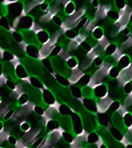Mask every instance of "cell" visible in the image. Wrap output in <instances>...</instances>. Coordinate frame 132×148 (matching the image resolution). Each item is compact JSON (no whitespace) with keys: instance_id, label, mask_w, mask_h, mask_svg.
<instances>
[{"instance_id":"37","label":"cell","mask_w":132,"mask_h":148,"mask_svg":"<svg viewBox=\"0 0 132 148\" xmlns=\"http://www.w3.org/2000/svg\"><path fill=\"white\" fill-rule=\"evenodd\" d=\"M116 51V46L114 44L109 45V46L107 47V49H105V51H107V54H112Z\"/></svg>"},{"instance_id":"25","label":"cell","mask_w":132,"mask_h":148,"mask_svg":"<svg viewBox=\"0 0 132 148\" xmlns=\"http://www.w3.org/2000/svg\"><path fill=\"white\" fill-rule=\"evenodd\" d=\"M91 76L88 75V74H85V75H82V77L80 78V80L78 81L79 85L82 86V87H85V86H88L89 82H90Z\"/></svg>"},{"instance_id":"45","label":"cell","mask_w":132,"mask_h":148,"mask_svg":"<svg viewBox=\"0 0 132 148\" xmlns=\"http://www.w3.org/2000/svg\"><path fill=\"white\" fill-rule=\"evenodd\" d=\"M52 20H53V23L55 24V25H57V26H61L62 25V21H61V19L58 17V16H54Z\"/></svg>"},{"instance_id":"31","label":"cell","mask_w":132,"mask_h":148,"mask_svg":"<svg viewBox=\"0 0 132 148\" xmlns=\"http://www.w3.org/2000/svg\"><path fill=\"white\" fill-rule=\"evenodd\" d=\"M103 35H104V33H103V30L101 28H95L93 31V36L94 38H95L96 40H101L103 38Z\"/></svg>"},{"instance_id":"58","label":"cell","mask_w":132,"mask_h":148,"mask_svg":"<svg viewBox=\"0 0 132 148\" xmlns=\"http://www.w3.org/2000/svg\"><path fill=\"white\" fill-rule=\"evenodd\" d=\"M49 1H50V0H49Z\"/></svg>"},{"instance_id":"44","label":"cell","mask_w":132,"mask_h":148,"mask_svg":"<svg viewBox=\"0 0 132 148\" xmlns=\"http://www.w3.org/2000/svg\"><path fill=\"white\" fill-rule=\"evenodd\" d=\"M116 5L117 8L122 9L125 6V1H124V0H116Z\"/></svg>"},{"instance_id":"55","label":"cell","mask_w":132,"mask_h":148,"mask_svg":"<svg viewBox=\"0 0 132 148\" xmlns=\"http://www.w3.org/2000/svg\"><path fill=\"white\" fill-rule=\"evenodd\" d=\"M4 2V0H0V4H2Z\"/></svg>"},{"instance_id":"33","label":"cell","mask_w":132,"mask_h":148,"mask_svg":"<svg viewBox=\"0 0 132 148\" xmlns=\"http://www.w3.org/2000/svg\"><path fill=\"white\" fill-rule=\"evenodd\" d=\"M42 65H44V67L47 69L49 72H52L53 71V68H52V64H51V61L47 60V59H44V61H42Z\"/></svg>"},{"instance_id":"46","label":"cell","mask_w":132,"mask_h":148,"mask_svg":"<svg viewBox=\"0 0 132 148\" xmlns=\"http://www.w3.org/2000/svg\"><path fill=\"white\" fill-rule=\"evenodd\" d=\"M86 22H87V18H85V17L82 18V19H81V20L78 22V24H77V28H78V29H80L81 27H83V26L86 24Z\"/></svg>"},{"instance_id":"19","label":"cell","mask_w":132,"mask_h":148,"mask_svg":"<svg viewBox=\"0 0 132 148\" xmlns=\"http://www.w3.org/2000/svg\"><path fill=\"white\" fill-rule=\"evenodd\" d=\"M74 11H75V3H74V2L69 1L68 3L65 4V7H64V12H65V14L70 16L74 13Z\"/></svg>"},{"instance_id":"29","label":"cell","mask_w":132,"mask_h":148,"mask_svg":"<svg viewBox=\"0 0 132 148\" xmlns=\"http://www.w3.org/2000/svg\"><path fill=\"white\" fill-rule=\"evenodd\" d=\"M14 57H15V56H14V54L12 53L11 51H4V52H3V57H2V60L5 61V62H7V61H12V60H13Z\"/></svg>"},{"instance_id":"27","label":"cell","mask_w":132,"mask_h":148,"mask_svg":"<svg viewBox=\"0 0 132 148\" xmlns=\"http://www.w3.org/2000/svg\"><path fill=\"white\" fill-rule=\"evenodd\" d=\"M62 137H63L64 141L66 143H69V144L72 143V141H73V139H74L73 134L68 132V131H63V132H62Z\"/></svg>"},{"instance_id":"39","label":"cell","mask_w":132,"mask_h":148,"mask_svg":"<svg viewBox=\"0 0 132 148\" xmlns=\"http://www.w3.org/2000/svg\"><path fill=\"white\" fill-rule=\"evenodd\" d=\"M60 51H61V47L60 46H55L53 49H52L51 52H50V56H51L52 57L57 56L59 54V52H60Z\"/></svg>"},{"instance_id":"35","label":"cell","mask_w":132,"mask_h":148,"mask_svg":"<svg viewBox=\"0 0 132 148\" xmlns=\"http://www.w3.org/2000/svg\"><path fill=\"white\" fill-rule=\"evenodd\" d=\"M5 86H7V87H8L10 90H12V91H14V90H15V88H16V83L14 82L13 80L6 79V81H5Z\"/></svg>"},{"instance_id":"54","label":"cell","mask_w":132,"mask_h":148,"mask_svg":"<svg viewBox=\"0 0 132 148\" xmlns=\"http://www.w3.org/2000/svg\"><path fill=\"white\" fill-rule=\"evenodd\" d=\"M3 102V100H2V98H1V96H0V104H1V103Z\"/></svg>"},{"instance_id":"49","label":"cell","mask_w":132,"mask_h":148,"mask_svg":"<svg viewBox=\"0 0 132 148\" xmlns=\"http://www.w3.org/2000/svg\"><path fill=\"white\" fill-rule=\"evenodd\" d=\"M47 8H49V4H47V3H42V4H40V10H42V11L47 10Z\"/></svg>"},{"instance_id":"16","label":"cell","mask_w":132,"mask_h":148,"mask_svg":"<svg viewBox=\"0 0 132 148\" xmlns=\"http://www.w3.org/2000/svg\"><path fill=\"white\" fill-rule=\"evenodd\" d=\"M16 102H17V106H18V107L25 106L26 104H28V103H29V97H28V95L26 94V93H23V94H21L20 96L17 98Z\"/></svg>"},{"instance_id":"47","label":"cell","mask_w":132,"mask_h":148,"mask_svg":"<svg viewBox=\"0 0 132 148\" xmlns=\"http://www.w3.org/2000/svg\"><path fill=\"white\" fill-rule=\"evenodd\" d=\"M82 47H83V49H85L86 51H91V46L89 44H87L86 42H82Z\"/></svg>"},{"instance_id":"2","label":"cell","mask_w":132,"mask_h":148,"mask_svg":"<svg viewBox=\"0 0 132 148\" xmlns=\"http://www.w3.org/2000/svg\"><path fill=\"white\" fill-rule=\"evenodd\" d=\"M71 123H72V130L76 134H80L83 132V123L81 120V116L78 114L74 113L71 114Z\"/></svg>"},{"instance_id":"6","label":"cell","mask_w":132,"mask_h":148,"mask_svg":"<svg viewBox=\"0 0 132 148\" xmlns=\"http://www.w3.org/2000/svg\"><path fill=\"white\" fill-rule=\"evenodd\" d=\"M42 101L45 105H47V106H51V105H53L55 102V97L53 95V93H52L50 90L49 89H44L42 92Z\"/></svg>"},{"instance_id":"12","label":"cell","mask_w":132,"mask_h":148,"mask_svg":"<svg viewBox=\"0 0 132 148\" xmlns=\"http://www.w3.org/2000/svg\"><path fill=\"white\" fill-rule=\"evenodd\" d=\"M37 39L38 42H40V44H45V42H47L49 40V34L47 31L42 30L37 34Z\"/></svg>"},{"instance_id":"36","label":"cell","mask_w":132,"mask_h":148,"mask_svg":"<svg viewBox=\"0 0 132 148\" xmlns=\"http://www.w3.org/2000/svg\"><path fill=\"white\" fill-rule=\"evenodd\" d=\"M14 113H15V111H13V110H8V111H7L6 113H5V114H4L3 121L11 120V119L13 118V116H14Z\"/></svg>"},{"instance_id":"21","label":"cell","mask_w":132,"mask_h":148,"mask_svg":"<svg viewBox=\"0 0 132 148\" xmlns=\"http://www.w3.org/2000/svg\"><path fill=\"white\" fill-rule=\"evenodd\" d=\"M110 131H111V135L114 136V138H116L117 141H120L122 139V132L119 130H117L114 126H110Z\"/></svg>"},{"instance_id":"11","label":"cell","mask_w":132,"mask_h":148,"mask_svg":"<svg viewBox=\"0 0 132 148\" xmlns=\"http://www.w3.org/2000/svg\"><path fill=\"white\" fill-rule=\"evenodd\" d=\"M25 52L30 58H39V49L37 47V46L28 45L25 49Z\"/></svg>"},{"instance_id":"8","label":"cell","mask_w":132,"mask_h":148,"mask_svg":"<svg viewBox=\"0 0 132 148\" xmlns=\"http://www.w3.org/2000/svg\"><path fill=\"white\" fill-rule=\"evenodd\" d=\"M82 75H83V72L80 68H78V67L73 68L70 73V76H69V78H68L69 83H72V84L77 83L78 81L80 80V78L82 77Z\"/></svg>"},{"instance_id":"50","label":"cell","mask_w":132,"mask_h":148,"mask_svg":"<svg viewBox=\"0 0 132 148\" xmlns=\"http://www.w3.org/2000/svg\"><path fill=\"white\" fill-rule=\"evenodd\" d=\"M4 130V121L0 120V131H2Z\"/></svg>"},{"instance_id":"26","label":"cell","mask_w":132,"mask_h":148,"mask_svg":"<svg viewBox=\"0 0 132 148\" xmlns=\"http://www.w3.org/2000/svg\"><path fill=\"white\" fill-rule=\"evenodd\" d=\"M119 72H120V69L117 67V66H112V67H110V69H109V74L110 75V77L116 79V78L118 77Z\"/></svg>"},{"instance_id":"57","label":"cell","mask_w":132,"mask_h":148,"mask_svg":"<svg viewBox=\"0 0 132 148\" xmlns=\"http://www.w3.org/2000/svg\"><path fill=\"white\" fill-rule=\"evenodd\" d=\"M24 148H31V147H24Z\"/></svg>"},{"instance_id":"1","label":"cell","mask_w":132,"mask_h":148,"mask_svg":"<svg viewBox=\"0 0 132 148\" xmlns=\"http://www.w3.org/2000/svg\"><path fill=\"white\" fill-rule=\"evenodd\" d=\"M117 80H118L119 84H126L130 80H132V64L128 65L124 69H121L118 77H117Z\"/></svg>"},{"instance_id":"22","label":"cell","mask_w":132,"mask_h":148,"mask_svg":"<svg viewBox=\"0 0 132 148\" xmlns=\"http://www.w3.org/2000/svg\"><path fill=\"white\" fill-rule=\"evenodd\" d=\"M70 91L72 96H74L75 98H81L82 97V91H81L80 87H77V86H71L70 87Z\"/></svg>"},{"instance_id":"18","label":"cell","mask_w":132,"mask_h":148,"mask_svg":"<svg viewBox=\"0 0 132 148\" xmlns=\"http://www.w3.org/2000/svg\"><path fill=\"white\" fill-rule=\"evenodd\" d=\"M55 79H56V81L61 86H63V87H67V86L70 85V83H69L68 79L66 78V76L60 75V74H56V75H55Z\"/></svg>"},{"instance_id":"52","label":"cell","mask_w":132,"mask_h":148,"mask_svg":"<svg viewBox=\"0 0 132 148\" xmlns=\"http://www.w3.org/2000/svg\"><path fill=\"white\" fill-rule=\"evenodd\" d=\"M100 148H107V146H105V145H104V144H103L102 146H101Z\"/></svg>"},{"instance_id":"3","label":"cell","mask_w":132,"mask_h":148,"mask_svg":"<svg viewBox=\"0 0 132 148\" xmlns=\"http://www.w3.org/2000/svg\"><path fill=\"white\" fill-rule=\"evenodd\" d=\"M112 102H114L112 99L109 96L101 98L99 103H97V112H99L101 114H104L105 111H107V110L109 109V107Z\"/></svg>"},{"instance_id":"14","label":"cell","mask_w":132,"mask_h":148,"mask_svg":"<svg viewBox=\"0 0 132 148\" xmlns=\"http://www.w3.org/2000/svg\"><path fill=\"white\" fill-rule=\"evenodd\" d=\"M128 65H130V57H129L128 56L123 54V56L118 59V66H117V67H118L119 69L125 68Z\"/></svg>"},{"instance_id":"40","label":"cell","mask_w":132,"mask_h":148,"mask_svg":"<svg viewBox=\"0 0 132 148\" xmlns=\"http://www.w3.org/2000/svg\"><path fill=\"white\" fill-rule=\"evenodd\" d=\"M124 87H123V91L125 94H130L131 91H132V83L131 82H128V83H126V84H124L123 85Z\"/></svg>"},{"instance_id":"15","label":"cell","mask_w":132,"mask_h":148,"mask_svg":"<svg viewBox=\"0 0 132 148\" xmlns=\"http://www.w3.org/2000/svg\"><path fill=\"white\" fill-rule=\"evenodd\" d=\"M58 113L61 114V116H69V114H72V110L70 109V107L66 104H62L59 105L58 108Z\"/></svg>"},{"instance_id":"30","label":"cell","mask_w":132,"mask_h":148,"mask_svg":"<svg viewBox=\"0 0 132 148\" xmlns=\"http://www.w3.org/2000/svg\"><path fill=\"white\" fill-rule=\"evenodd\" d=\"M98 121H99L100 125H103V126H107V125H109V119H107V114H101L99 116Z\"/></svg>"},{"instance_id":"23","label":"cell","mask_w":132,"mask_h":148,"mask_svg":"<svg viewBox=\"0 0 132 148\" xmlns=\"http://www.w3.org/2000/svg\"><path fill=\"white\" fill-rule=\"evenodd\" d=\"M123 123L126 127H129V126L132 125V114L127 112V113L123 116Z\"/></svg>"},{"instance_id":"38","label":"cell","mask_w":132,"mask_h":148,"mask_svg":"<svg viewBox=\"0 0 132 148\" xmlns=\"http://www.w3.org/2000/svg\"><path fill=\"white\" fill-rule=\"evenodd\" d=\"M34 112L37 116H42L44 113V109L40 106H35L34 107Z\"/></svg>"},{"instance_id":"32","label":"cell","mask_w":132,"mask_h":148,"mask_svg":"<svg viewBox=\"0 0 132 148\" xmlns=\"http://www.w3.org/2000/svg\"><path fill=\"white\" fill-rule=\"evenodd\" d=\"M119 107H120V103H119L118 101L112 102V103H111V105H110V107H109V112H110L111 114L116 113L117 110H118Z\"/></svg>"},{"instance_id":"7","label":"cell","mask_w":132,"mask_h":148,"mask_svg":"<svg viewBox=\"0 0 132 148\" xmlns=\"http://www.w3.org/2000/svg\"><path fill=\"white\" fill-rule=\"evenodd\" d=\"M94 89V93L93 95L96 98H104L107 95V92H109V89H107V86L105 84H100L97 85L96 87L93 88Z\"/></svg>"},{"instance_id":"51","label":"cell","mask_w":132,"mask_h":148,"mask_svg":"<svg viewBox=\"0 0 132 148\" xmlns=\"http://www.w3.org/2000/svg\"><path fill=\"white\" fill-rule=\"evenodd\" d=\"M93 5H94V7L99 6V2H98V0H93Z\"/></svg>"},{"instance_id":"42","label":"cell","mask_w":132,"mask_h":148,"mask_svg":"<svg viewBox=\"0 0 132 148\" xmlns=\"http://www.w3.org/2000/svg\"><path fill=\"white\" fill-rule=\"evenodd\" d=\"M17 141H18V139H17L16 137L12 136V135H8V137H7V142H8L10 145H12V146L16 145Z\"/></svg>"},{"instance_id":"56","label":"cell","mask_w":132,"mask_h":148,"mask_svg":"<svg viewBox=\"0 0 132 148\" xmlns=\"http://www.w3.org/2000/svg\"><path fill=\"white\" fill-rule=\"evenodd\" d=\"M130 20L132 21V14H131V17H130Z\"/></svg>"},{"instance_id":"4","label":"cell","mask_w":132,"mask_h":148,"mask_svg":"<svg viewBox=\"0 0 132 148\" xmlns=\"http://www.w3.org/2000/svg\"><path fill=\"white\" fill-rule=\"evenodd\" d=\"M83 126H85L86 130H92L93 128L96 127V120H95V116H93L91 113H83Z\"/></svg>"},{"instance_id":"28","label":"cell","mask_w":132,"mask_h":148,"mask_svg":"<svg viewBox=\"0 0 132 148\" xmlns=\"http://www.w3.org/2000/svg\"><path fill=\"white\" fill-rule=\"evenodd\" d=\"M19 127H20V130L23 131V132H28V131H30L32 130V126H31L30 123H28L27 121H24L22 123L19 125Z\"/></svg>"},{"instance_id":"10","label":"cell","mask_w":132,"mask_h":148,"mask_svg":"<svg viewBox=\"0 0 132 148\" xmlns=\"http://www.w3.org/2000/svg\"><path fill=\"white\" fill-rule=\"evenodd\" d=\"M84 107L89 113H96L97 112V104L92 98H85L83 101Z\"/></svg>"},{"instance_id":"17","label":"cell","mask_w":132,"mask_h":148,"mask_svg":"<svg viewBox=\"0 0 132 148\" xmlns=\"http://www.w3.org/2000/svg\"><path fill=\"white\" fill-rule=\"evenodd\" d=\"M45 126H47V131H51V130H57L59 128V123L55 120H50V121H47V123H45Z\"/></svg>"},{"instance_id":"34","label":"cell","mask_w":132,"mask_h":148,"mask_svg":"<svg viewBox=\"0 0 132 148\" xmlns=\"http://www.w3.org/2000/svg\"><path fill=\"white\" fill-rule=\"evenodd\" d=\"M91 95H92V88H90L89 86H85L83 88L82 96H85L86 98H90Z\"/></svg>"},{"instance_id":"53","label":"cell","mask_w":132,"mask_h":148,"mask_svg":"<svg viewBox=\"0 0 132 148\" xmlns=\"http://www.w3.org/2000/svg\"><path fill=\"white\" fill-rule=\"evenodd\" d=\"M126 148H132V145L131 144H129V145H127Z\"/></svg>"},{"instance_id":"43","label":"cell","mask_w":132,"mask_h":148,"mask_svg":"<svg viewBox=\"0 0 132 148\" xmlns=\"http://www.w3.org/2000/svg\"><path fill=\"white\" fill-rule=\"evenodd\" d=\"M107 15H109V17L111 19V20H116V19L118 18V14H117L116 11H109Z\"/></svg>"},{"instance_id":"20","label":"cell","mask_w":132,"mask_h":148,"mask_svg":"<svg viewBox=\"0 0 132 148\" xmlns=\"http://www.w3.org/2000/svg\"><path fill=\"white\" fill-rule=\"evenodd\" d=\"M66 66L68 68H76L78 67V60L76 57H73V56H70L69 58L66 59Z\"/></svg>"},{"instance_id":"5","label":"cell","mask_w":132,"mask_h":148,"mask_svg":"<svg viewBox=\"0 0 132 148\" xmlns=\"http://www.w3.org/2000/svg\"><path fill=\"white\" fill-rule=\"evenodd\" d=\"M34 21L33 18L29 15L26 16H22L20 18V22H19V26H18V30L21 31H25V30H30V28L32 27Z\"/></svg>"},{"instance_id":"48","label":"cell","mask_w":132,"mask_h":148,"mask_svg":"<svg viewBox=\"0 0 132 148\" xmlns=\"http://www.w3.org/2000/svg\"><path fill=\"white\" fill-rule=\"evenodd\" d=\"M102 63H103L102 58H101V57H96V58H95V64H96V66H100Z\"/></svg>"},{"instance_id":"24","label":"cell","mask_w":132,"mask_h":148,"mask_svg":"<svg viewBox=\"0 0 132 148\" xmlns=\"http://www.w3.org/2000/svg\"><path fill=\"white\" fill-rule=\"evenodd\" d=\"M99 138H100L99 135H98L96 132H91L87 136V141H88V143H90V144H95V143L98 142Z\"/></svg>"},{"instance_id":"13","label":"cell","mask_w":132,"mask_h":148,"mask_svg":"<svg viewBox=\"0 0 132 148\" xmlns=\"http://www.w3.org/2000/svg\"><path fill=\"white\" fill-rule=\"evenodd\" d=\"M29 81H30V84L33 86V87L37 88V89H40L42 90L44 88V83L40 81L38 77H35V76H31L29 77Z\"/></svg>"},{"instance_id":"41","label":"cell","mask_w":132,"mask_h":148,"mask_svg":"<svg viewBox=\"0 0 132 148\" xmlns=\"http://www.w3.org/2000/svg\"><path fill=\"white\" fill-rule=\"evenodd\" d=\"M65 36L68 38V39H75L77 34H76V31L68 30V31H66V32H65Z\"/></svg>"},{"instance_id":"9","label":"cell","mask_w":132,"mask_h":148,"mask_svg":"<svg viewBox=\"0 0 132 148\" xmlns=\"http://www.w3.org/2000/svg\"><path fill=\"white\" fill-rule=\"evenodd\" d=\"M15 75L17 79H21V80H25L29 78V74L27 72V70H26V68L21 63L15 66Z\"/></svg>"}]
</instances>
